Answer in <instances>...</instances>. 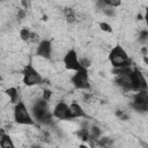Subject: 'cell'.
I'll list each match as a JSON object with an SVG mask.
<instances>
[{
  "label": "cell",
  "instance_id": "obj_19",
  "mask_svg": "<svg viewBox=\"0 0 148 148\" xmlns=\"http://www.w3.org/2000/svg\"><path fill=\"white\" fill-rule=\"evenodd\" d=\"M99 27H101V29H102V30H104V31H108V32H111V31H112L111 27H110L108 23H104V22H102V23L99 24Z\"/></svg>",
  "mask_w": 148,
  "mask_h": 148
},
{
  "label": "cell",
  "instance_id": "obj_11",
  "mask_svg": "<svg viewBox=\"0 0 148 148\" xmlns=\"http://www.w3.org/2000/svg\"><path fill=\"white\" fill-rule=\"evenodd\" d=\"M20 38L23 42L27 43H39V36L35 32H32L31 30H29L28 28H22L20 30Z\"/></svg>",
  "mask_w": 148,
  "mask_h": 148
},
{
  "label": "cell",
  "instance_id": "obj_1",
  "mask_svg": "<svg viewBox=\"0 0 148 148\" xmlns=\"http://www.w3.org/2000/svg\"><path fill=\"white\" fill-rule=\"evenodd\" d=\"M31 114L37 123L44 125H51L53 123V114L49 111L47 102L43 98H39L34 103V105L31 106Z\"/></svg>",
  "mask_w": 148,
  "mask_h": 148
},
{
  "label": "cell",
  "instance_id": "obj_9",
  "mask_svg": "<svg viewBox=\"0 0 148 148\" xmlns=\"http://www.w3.org/2000/svg\"><path fill=\"white\" fill-rule=\"evenodd\" d=\"M52 114H53L54 118H57L59 120H69V119H72L69 105L64 101H60L54 105Z\"/></svg>",
  "mask_w": 148,
  "mask_h": 148
},
{
  "label": "cell",
  "instance_id": "obj_6",
  "mask_svg": "<svg viewBox=\"0 0 148 148\" xmlns=\"http://www.w3.org/2000/svg\"><path fill=\"white\" fill-rule=\"evenodd\" d=\"M71 81L73 86L79 90H88L90 89V81H89V74L87 68H82L81 71L75 72V74L72 75Z\"/></svg>",
  "mask_w": 148,
  "mask_h": 148
},
{
  "label": "cell",
  "instance_id": "obj_8",
  "mask_svg": "<svg viewBox=\"0 0 148 148\" xmlns=\"http://www.w3.org/2000/svg\"><path fill=\"white\" fill-rule=\"evenodd\" d=\"M132 108L138 112L148 111V91L147 90L135 92L132 101Z\"/></svg>",
  "mask_w": 148,
  "mask_h": 148
},
{
  "label": "cell",
  "instance_id": "obj_21",
  "mask_svg": "<svg viewBox=\"0 0 148 148\" xmlns=\"http://www.w3.org/2000/svg\"><path fill=\"white\" fill-rule=\"evenodd\" d=\"M143 61H145V64L148 66V56L146 54V56H143Z\"/></svg>",
  "mask_w": 148,
  "mask_h": 148
},
{
  "label": "cell",
  "instance_id": "obj_3",
  "mask_svg": "<svg viewBox=\"0 0 148 148\" xmlns=\"http://www.w3.org/2000/svg\"><path fill=\"white\" fill-rule=\"evenodd\" d=\"M13 117H14L15 123H17L18 125H31L32 126L36 124L31 112L28 110L25 103L22 101L14 105Z\"/></svg>",
  "mask_w": 148,
  "mask_h": 148
},
{
  "label": "cell",
  "instance_id": "obj_10",
  "mask_svg": "<svg viewBox=\"0 0 148 148\" xmlns=\"http://www.w3.org/2000/svg\"><path fill=\"white\" fill-rule=\"evenodd\" d=\"M36 54L44 59H50L52 54V43L49 39H43L38 43Z\"/></svg>",
  "mask_w": 148,
  "mask_h": 148
},
{
  "label": "cell",
  "instance_id": "obj_18",
  "mask_svg": "<svg viewBox=\"0 0 148 148\" xmlns=\"http://www.w3.org/2000/svg\"><path fill=\"white\" fill-rule=\"evenodd\" d=\"M51 96H52V91H51V90H49V89H44L43 95H42V98H43L44 101L49 102V101L51 99Z\"/></svg>",
  "mask_w": 148,
  "mask_h": 148
},
{
  "label": "cell",
  "instance_id": "obj_7",
  "mask_svg": "<svg viewBox=\"0 0 148 148\" xmlns=\"http://www.w3.org/2000/svg\"><path fill=\"white\" fill-rule=\"evenodd\" d=\"M62 62L65 65V67L68 69V71H73V72H77V71H81L83 67L81 65V61L77 57V53L74 49H71L68 50L65 54H64V58H62Z\"/></svg>",
  "mask_w": 148,
  "mask_h": 148
},
{
  "label": "cell",
  "instance_id": "obj_4",
  "mask_svg": "<svg viewBox=\"0 0 148 148\" xmlns=\"http://www.w3.org/2000/svg\"><path fill=\"white\" fill-rule=\"evenodd\" d=\"M22 80H23V83L28 87L39 86L44 82V79L40 75V73L31 64H28L23 67V69H22Z\"/></svg>",
  "mask_w": 148,
  "mask_h": 148
},
{
  "label": "cell",
  "instance_id": "obj_17",
  "mask_svg": "<svg viewBox=\"0 0 148 148\" xmlns=\"http://www.w3.org/2000/svg\"><path fill=\"white\" fill-rule=\"evenodd\" d=\"M65 17L68 22H74L75 21V14L72 9H66L65 10Z\"/></svg>",
  "mask_w": 148,
  "mask_h": 148
},
{
  "label": "cell",
  "instance_id": "obj_22",
  "mask_svg": "<svg viewBox=\"0 0 148 148\" xmlns=\"http://www.w3.org/2000/svg\"><path fill=\"white\" fill-rule=\"evenodd\" d=\"M31 148H40V147H39V146H32Z\"/></svg>",
  "mask_w": 148,
  "mask_h": 148
},
{
  "label": "cell",
  "instance_id": "obj_12",
  "mask_svg": "<svg viewBox=\"0 0 148 148\" xmlns=\"http://www.w3.org/2000/svg\"><path fill=\"white\" fill-rule=\"evenodd\" d=\"M69 110H71V116L72 119H76V118H87V114L84 112V110L82 109V106L79 103L73 102L69 105Z\"/></svg>",
  "mask_w": 148,
  "mask_h": 148
},
{
  "label": "cell",
  "instance_id": "obj_20",
  "mask_svg": "<svg viewBox=\"0 0 148 148\" xmlns=\"http://www.w3.org/2000/svg\"><path fill=\"white\" fill-rule=\"evenodd\" d=\"M143 18H145V21H146V23H147V25H148V7L146 8V13H145Z\"/></svg>",
  "mask_w": 148,
  "mask_h": 148
},
{
  "label": "cell",
  "instance_id": "obj_16",
  "mask_svg": "<svg viewBox=\"0 0 148 148\" xmlns=\"http://www.w3.org/2000/svg\"><path fill=\"white\" fill-rule=\"evenodd\" d=\"M139 42L142 43V44H146L148 42V30L143 29V30L140 31V34H139Z\"/></svg>",
  "mask_w": 148,
  "mask_h": 148
},
{
  "label": "cell",
  "instance_id": "obj_15",
  "mask_svg": "<svg viewBox=\"0 0 148 148\" xmlns=\"http://www.w3.org/2000/svg\"><path fill=\"white\" fill-rule=\"evenodd\" d=\"M101 134H102V131H101V128H99L98 126L94 125V126L90 127V130H89V136H90L91 139L97 140V139L101 138Z\"/></svg>",
  "mask_w": 148,
  "mask_h": 148
},
{
  "label": "cell",
  "instance_id": "obj_5",
  "mask_svg": "<svg viewBox=\"0 0 148 148\" xmlns=\"http://www.w3.org/2000/svg\"><path fill=\"white\" fill-rule=\"evenodd\" d=\"M130 83H131V90L134 92H139L142 90H147L148 83L146 81V77L138 69L134 68L130 74Z\"/></svg>",
  "mask_w": 148,
  "mask_h": 148
},
{
  "label": "cell",
  "instance_id": "obj_13",
  "mask_svg": "<svg viewBox=\"0 0 148 148\" xmlns=\"http://www.w3.org/2000/svg\"><path fill=\"white\" fill-rule=\"evenodd\" d=\"M0 147L1 148H16L13 139L10 138L9 134H6V133H1V136H0Z\"/></svg>",
  "mask_w": 148,
  "mask_h": 148
},
{
  "label": "cell",
  "instance_id": "obj_14",
  "mask_svg": "<svg viewBox=\"0 0 148 148\" xmlns=\"http://www.w3.org/2000/svg\"><path fill=\"white\" fill-rule=\"evenodd\" d=\"M6 94H7V96L9 97L10 103H13L14 105L17 104L18 102H21V99H20V92H18V90H17L15 87L8 88V89L6 90Z\"/></svg>",
  "mask_w": 148,
  "mask_h": 148
},
{
  "label": "cell",
  "instance_id": "obj_2",
  "mask_svg": "<svg viewBox=\"0 0 148 148\" xmlns=\"http://www.w3.org/2000/svg\"><path fill=\"white\" fill-rule=\"evenodd\" d=\"M109 60L113 67V69L131 67V58L125 51V49L120 45H116L111 49L109 53Z\"/></svg>",
  "mask_w": 148,
  "mask_h": 148
}]
</instances>
